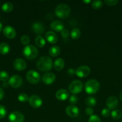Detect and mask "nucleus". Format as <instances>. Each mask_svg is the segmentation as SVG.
I'll return each instance as SVG.
<instances>
[{
	"label": "nucleus",
	"mask_w": 122,
	"mask_h": 122,
	"mask_svg": "<svg viewBox=\"0 0 122 122\" xmlns=\"http://www.w3.org/2000/svg\"><path fill=\"white\" fill-rule=\"evenodd\" d=\"M65 66V61L62 58H58L54 62V68L57 71H61Z\"/></svg>",
	"instance_id": "obj_20"
},
{
	"label": "nucleus",
	"mask_w": 122,
	"mask_h": 122,
	"mask_svg": "<svg viewBox=\"0 0 122 122\" xmlns=\"http://www.w3.org/2000/svg\"><path fill=\"white\" fill-rule=\"evenodd\" d=\"M121 122H122V121H121Z\"/></svg>",
	"instance_id": "obj_44"
},
{
	"label": "nucleus",
	"mask_w": 122,
	"mask_h": 122,
	"mask_svg": "<svg viewBox=\"0 0 122 122\" xmlns=\"http://www.w3.org/2000/svg\"><path fill=\"white\" fill-rule=\"evenodd\" d=\"M83 88V83L79 80H75L71 82L69 85V91L73 94H77L81 92Z\"/></svg>",
	"instance_id": "obj_5"
},
{
	"label": "nucleus",
	"mask_w": 122,
	"mask_h": 122,
	"mask_svg": "<svg viewBox=\"0 0 122 122\" xmlns=\"http://www.w3.org/2000/svg\"><path fill=\"white\" fill-rule=\"evenodd\" d=\"M29 103L33 108H39L43 104L42 99L37 95H32L29 98Z\"/></svg>",
	"instance_id": "obj_10"
},
{
	"label": "nucleus",
	"mask_w": 122,
	"mask_h": 122,
	"mask_svg": "<svg viewBox=\"0 0 122 122\" xmlns=\"http://www.w3.org/2000/svg\"><path fill=\"white\" fill-rule=\"evenodd\" d=\"M71 8L65 4H61L56 7L55 9V14L61 19H66L69 15Z\"/></svg>",
	"instance_id": "obj_2"
},
{
	"label": "nucleus",
	"mask_w": 122,
	"mask_h": 122,
	"mask_svg": "<svg viewBox=\"0 0 122 122\" xmlns=\"http://www.w3.org/2000/svg\"><path fill=\"white\" fill-rule=\"evenodd\" d=\"M90 73V69L87 66H79L75 70V74L77 76L81 78L86 77L89 75Z\"/></svg>",
	"instance_id": "obj_7"
},
{
	"label": "nucleus",
	"mask_w": 122,
	"mask_h": 122,
	"mask_svg": "<svg viewBox=\"0 0 122 122\" xmlns=\"http://www.w3.org/2000/svg\"><path fill=\"white\" fill-rule=\"evenodd\" d=\"M53 61L50 57L44 56L40 57L37 63L38 70L42 71H48L52 69Z\"/></svg>",
	"instance_id": "obj_1"
},
{
	"label": "nucleus",
	"mask_w": 122,
	"mask_h": 122,
	"mask_svg": "<svg viewBox=\"0 0 122 122\" xmlns=\"http://www.w3.org/2000/svg\"><path fill=\"white\" fill-rule=\"evenodd\" d=\"M0 5H1V2H0Z\"/></svg>",
	"instance_id": "obj_43"
},
{
	"label": "nucleus",
	"mask_w": 122,
	"mask_h": 122,
	"mask_svg": "<svg viewBox=\"0 0 122 122\" xmlns=\"http://www.w3.org/2000/svg\"><path fill=\"white\" fill-rule=\"evenodd\" d=\"M13 67L18 71H22L26 68V63L24 60L22 58H17L13 62Z\"/></svg>",
	"instance_id": "obj_13"
},
{
	"label": "nucleus",
	"mask_w": 122,
	"mask_h": 122,
	"mask_svg": "<svg viewBox=\"0 0 122 122\" xmlns=\"http://www.w3.org/2000/svg\"><path fill=\"white\" fill-rule=\"evenodd\" d=\"M111 116L114 120H119L122 116V112L120 110H114L111 112Z\"/></svg>",
	"instance_id": "obj_27"
},
{
	"label": "nucleus",
	"mask_w": 122,
	"mask_h": 122,
	"mask_svg": "<svg viewBox=\"0 0 122 122\" xmlns=\"http://www.w3.org/2000/svg\"><path fill=\"white\" fill-rule=\"evenodd\" d=\"M7 114V110L4 106L0 105V119H2L6 117Z\"/></svg>",
	"instance_id": "obj_31"
},
{
	"label": "nucleus",
	"mask_w": 122,
	"mask_h": 122,
	"mask_svg": "<svg viewBox=\"0 0 122 122\" xmlns=\"http://www.w3.org/2000/svg\"><path fill=\"white\" fill-rule=\"evenodd\" d=\"M104 2L108 5L112 6L117 4L118 2V0H105L104 1Z\"/></svg>",
	"instance_id": "obj_35"
},
{
	"label": "nucleus",
	"mask_w": 122,
	"mask_h": 122,
	"mask_svg": "<svg viewBox=\"0 0 122 122\" xmlns=\"http://www.w3.org/2000/svg\"><path fill=\"white\" fill-rule=\"evenodd\" d=\"M69 101L71 104H76L78 101V98L75 95H72L69 97Z\"/></svg>",
	"instance_id": "obj_34"
},
{
	"label": "nucleus",
	"mask_w": 122,
	"mask_h": 122,
	"mask_svg": "<svg viewBox=\"0 0 122 122\" xmlns=\"http://www.w3.org/2000/svg\"><path fill=\"white\" fill-rule=\"evenodd\" d=\"M120 99L121 101H122V91L121 92L120 94Z\"/></svg>",
	"instance_id": "obj_41"
},
{
	"label": "nucleus",
	"mask_w": 122,
	"mask_h": 122,
	"mask_svg": "<svg viewBox=\"0 0 122 122\" xmlns=\"http://www.w3.org/2000/svg\"><path fill=\"white\" fill-rule=\"evenodd\" d=\"M84 88L87 94H96L100 89V83L95 79H90L85 83Z\"/></svg>",
	"instance_id": "obj_3"
},
{
	"label": "nucleus",
	"mask_w": 122,
	"mask_h": 122,
	"mask_svg": "<svg viewBox=\"0 0 122 122\" xmlns=\"http://www.w3.org/2000/svg\"><path fill=\"white\" fill-rule=\"evenodd\" d=\"M10 46L7 43L2 42L0 44V53L2 55H6L10 52Z\"/></svg>",
	"instance_id": "obj_21"
},
{
	"label": "nucleus",
	"mask_w": 122,
	"mask_h": 122,
	"mask_svg": "<svg viewBox=\"0 0 122 122\" xmlns=\"http://www.w3.org/2000/svg\"><path fill=\"white\" fill-rule=\"evenodd\" d=\"M85 112H86V114L87 115L90 116H91L92 115H93V108H92L91 107H87L86 110H85Z\"/></svg>",
	"instance_id": "obj_38"
},
{
	"label": "nucleus",
	"mask_w": 122,
	"mask_h": 122,
	"mask_svg": "<svg viewBox=\"0 0 122 122\" xmlns=\"http://www.w3.org/2000/svg\"><path fill=\"white\" fill-rule=\"evenodd\" d=\"M81 35V32L78 28H74L71 32V36L73 39H77Z\"/></svg>",
	"instance_id": "obj_26"
},
{
	"label": "nucleus",
	"mask_w": 122,
	"mask_h": 122,
	"mask_svg": "<svg viewBox=\"0 0 122 122\" xmlns=\"http://www.w3.org/2000/svg\"><path fill=\"white\" fill-rule=\"evenodd\" d=\"M18 100L22 102H26L28 101H29V97L28 94H25V93H22V94H19L18 95Z\"/></svg>",
	"instance_id": "obj_29"
},
{
	"label": "nucleus",
	"mask_w": 122,
	"mask_h": 122,
	"mask_svg": "<svg viewBox=\"0 0 122 122\" xmlns=\"http://www.w3.org/2000/svg\"><path fill=\"white\" fill-rule=\"evenodd\" d=\"M4 96V92L2 88H0V101L3 98Z\"/></svg>",
	"instance_id": "obj_39"
},
{
	"label": "nucleus",
	"mask_w": 122,
	"mask_h": 122,
	"mask_svg": "<svg viewBox=\"0 0 122 122\" xmlns=\"http://www.w3.org/2000/svg\"><path fill=\"white\" fill-rule=\"evenodd\" d=\"M92 6L93 9L94 10H99L103 6V2L102 1H93L92 2Z\"/></svg>",
	"instance_id": "obj_28"
},
{
	"label": "nucleus",
	"mask_w": 122,
	"mask_h": 122,
	"mask_svg": "<svg viewBox=\"0 0 122 122\" xmlns=\"http://www.w3.org/2000/svg\"><path fill=\"white\" fill-rule=\"evenodd\" d=\"M43 82L46 85H50L53 83L56 80V76L53 73L47 72L43 75L42 77Z\"/></svg>",
	"instance_id": "obj_14"
},
{
	"label": "nucleus",
	"mask_w": 122,
	"mask_h": 122,
	"mask_svg": "<svg viewBox=\"0 0 122 122\" xmlns=\"http://www.w3.org/2000/svg\"><path fill=\"white\" fill-rule=\"evenodd\" d=\"M83 2L84 3L88 4V3H90V2H91V1L90 0H89V1H83Z\"/></svg>",
	"instance_id": "obj_40"
},
{
	"label": "nucleus",
	"mask_w": 122,
	"mask_h": 122,
	"mask_svg": "<svg viewBox=\"0 0 122 122\" xmlns=\"http://www.w3.org/2000/svg\"><path fill=\"white\" fill-rule=\"evenodd\" d=\"M106 106L110 110H114L118 106V101L117 97L115 96L110 97L106 100Z\"/></svg>",
	"instance_id": "obj_15"
},
{
	"label": "nucleus",
	"mask_w": 122,
	"mask_h": 122,
	"mask_svg": "<svg viewBox=\"0 0 122 122\" xmlns=\"http://www.w3.org/2000/svg\"><path fill=\"white\" fill-rule=\"evenodd\" d=\"M65 112L67 115L71 117H76L79 115L80 110L77 106L74 105H70L68 106L65 110Z\"/></svg>",
	"instance_id": "obj_11"
},
{
	"label": "nucleus",
	"mask_w": 122,
	"mask_h": 122,
	"mask_svg": "<svg viewBox=\"0 0 122 122\" xmlns=\"http://www.w3.org/2000/svg\"><path fill=\"white\" fill-rule=\"evenodd\" d=\"M101 114L104 117H108L110 115V110L108 108H104L101 112Z\"/></svg>",
	"instance_id": "obj_36"
},
{
	"label": "nucleus",
	"mask_w": 122,
	"mask_h": 122,
	"mask_svg": "<svg viewBox=\"0 0 122 122\" xmlns=\"http://www.w3.org/2000/svg\"><path fill=\"white\" fill-rule=\"evenodd\" d=\"M45 37L46 40L50 44H55L58 41V37L57 35L53 32L49 31L45 35Z\"/></svg>",
	"instance_id": "obj_19"
},
{
	"label": "nucleus",
	"mask_w": 122,
	"mask_h": 122,
	"mask_svg": "<svg viewBox=\"0 0 122 122\" xmlns=\"http://www.w3.org/2000/svg\"><path fill=\"white\" fill-rule=\"evenodd\" d=\"M69 33H69V30L67 29H64L61 32V35H62V36L63 37V38H68L69 36Z\"/></svg>",
	"instance_id": "obj_37"
},
{
	"label": "nucleus",
	"mask_w": 122,
	"mask_h": 122,
	"mask_svg": "<svg viewBox=\"0 0 122 122\" xmlns=\"http://www.w3.org/2000/svg\"><path fill=\"white\" fill-rule=\"evenodd\" d=\"M86 104L89 107H94L96 104V100L93 97H89L86 100Z\"/></svg>",
	"instance_id": "obj_25"
},
{
	"label": "nucleus",
	"mask_w": 122,
	"mask_h": 122,
	"mask_svg": "<svg viewBox=\"0 0 122 122\" xmlns=\"http://www.w3.org/2000/svg\"><path fill=\"white\" fill-rule=\"evenodd\" d=\"M26 79L29 83L32 84H37L39 82L41 76L39 73L34 70H31L26 73Z\"/></svg>",
	"instance_id": "obj_6"
},
{
	"label": "nucleus",
	"mask_w": 122,
	"mask_h": 122,
	"mask_svg": "<svg viewBox=\"0 0 122 122\" xmlns=\"http://www.w3.org/2000/svg\"><path fill=\"white\" fill-rule=\"evenodd\" d=\"M35 44L39 48L44 47L45 44V40L43 36L38 35L35 38Z\"/></svg>",
	"instance_id": "obj_24"
},
{
	"label": "nucleus",
	"mask_w": 122,
	"mask_h": 122,
	"mask_svg": "<svg viewBox=\"0 0 122 122\" xmlns=\"http://www.w3.org/2000/svg\"><path fill=\"white\" fill-rule=\"evenodd\" d=\"M88 122H101L100 119L97 115H92L89 119Z\"/></svg>",
	"instance_id": "obj_33"
},
{
	"label": "nucleus",
	"mask_w": 122,
	"mask_h": 122,
	"mask_svg": "<svg viewBox=\"0 0 122 122\" xmlns=\"http://www.w3.org/2000/svg\"><path fill=\"white\" fill-rule=\"evenodd\" d=\"M2 29V25L1 24V23L0 22V32H1Z\"/></svg>",
	"instance_id": "obj_42"
},
{
	"label": "nucleus",
	"mask_w": 122,
	"mask_h": 122,
	"mask_svg": "<svg viewBox=\"0 0 122 122\" xmlns=\"http://www.w3.org/2000/svg\"><path fill=\"white\" fill-rule=\"evenodd\" d=\"M24 120V115L19 112H13L8 116V120L10 122H23Z\"/></svg>",
	"instance_id": "obj_8"
},
{
	"label": "nucleus",
	"mask_w": 122,
	"mask_h": 122,
	"mask_svg": "<svg viewBox=\"0 0 122 122\" xmlns=\"http://www.w3.org/2000/svg\"><path fill=\"white\" fill-rule=\"evenodd\" d=\"M13 8H14L13 4L9 2H5L4 4H2V7H1V9L5 13H10L13 10Z\"/></svg>",
	"instance_id": "obj_23"
},
{
	"label": "nucleus",
	"mask_w": 122,
	"mask_h": 122,
	"mask_svg": "<svg viewBox=\"0 0 122 122\" xmlns=\"http://www.w3.org/2000/svg\"><path fill=\"white\" fill-rule=\"evenodd\" d=\"M69 96V92L65 89H60L56 92V98L59 101H65Z\"/></svg>",
	"instance_id": "obj_17"
},
{
	"label": "nucleus",
	"mask_w": 122,
	"mask_h": 122,
	"mask_svg": "<svg viewBox=\"0 0 122 122\" xmlns=\"http://www.w3.org/2000/svg\"><path fill=\"white\" fill-rule=\"evenodd\" d=\"M4 35L8 39H14L16 35L14 29L10 26H7L3 29Z\"/></svg>",
	"instance_id": "obj_12"
},
{
	"label": "nucleus",
	"mask_w": 122,
	"mask_h": 122,
	"mask_svg": "<svg viewBox=\"0 0 122 122\" xmlns=\"http://www.w3.org/2000/svg\"><path fill=\"white\" fill-rule=\"evenodd\" d=\"M20 41H21V43L23 45H25L26 46V45H28L29 43L30 42V38L28 36L23 35L21 37Z\"/></svg>",
	"instance_id": "obj_32"
},
{
	"label": "nucleus",
	"mask_w": 122,
	"mask_h": 122,
	"mask_svg": "<svg viewBox=\"0 0 122 122\" xmlns=\"http://www.w3.org/2000/svg\"><path fill=\"white\" fill-rule=\"evenodd\" d=\"M38 54V50L32 45H28L23 49V54L24 57L28 60H32L37 57Z\"/></svg>",
	"instance_id": "obj_4"
},
{
	"label": "nucleus",
	"mask_w": 122,
	"mask_h": 122,
	"mask_svg": "<svg viewBox=\"0 0 122 122\" xmlns=\"http://www.w3.org/2000/svg\"><path fill=\"white\" fill-rule=\"evenodd\" d=\"M32 29L37 34H43L45 32V26L43 23L35 22L32 25Z\"/></svg>",
	"instance_id": "obj_16"
},
{
	"label": "nucleus",
	"mask_w": 122,
	"mask_h": 122,
	"mask_svg": "<svg viewBox=\"0 0 122 122\" xmlns=\"http://www.w3.org/2000/svg\"><path fill=\"white\" fill-rule=\"evenodd\" d=\"M9 77V75L8 73L4 70L0 71V80L3 82H6L8 79Z\"/></svg>",
	"instance_id": "obj_30"
},
{
	"label": "nucleus",
	"mask_w": 122,
	"mask_h": 122,
	"mask_svg": "<svg viewBox=\"0 0 122 122\" xmlns=\"http://www.w3.org/2000/svg\"><path fill=\"white\" fill-rule=\"evenodd\" d=\"M49 53L50 56H51V57H57L61 53V49H60L59 46H51L50 48V50H49Z\"/></svg>",
	"instance_id": "obj_22"
},
{
	"label": "nucleus",
	"mask_w": 122,
	"mask_h": 122,
	"mask_svg": "<svg viewBox=\"0 0 122 122\" xmlns=\"http://www.w3.org/2000/svg\"><path fill=\"white\" fill-rule=\"evenodd\" d=\"M51 29L56 32H62L64 29V25L60 20H55L50 24Z\"/></svg>",
	"instance_id": "obj_18"
},
{
	"label": "nucleus",
	"mask_w": 122,
	"mask_h": 122,
	"mask_svg": "<svg viewBox=\"0 0 122 122\" xmlns=\"http://www.w3.org/2000/svg\"><path fill=\"white\" fill-rule=\"evenodd\" d=\"M23 81L22 77L19 75H13L8 81V84L12 88H17L20 87L22 85Z\"/></svg>",
	"instance_id": "obj_9"
}]
</instances>
